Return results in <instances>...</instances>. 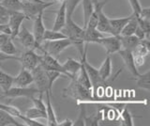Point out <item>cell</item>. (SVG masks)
Wrapping results in <instances>:
<instances>
[{"instance_id": "6da1fadb", "label": "cell", "mask_w": 150, "mask_h": 126, "mask_svg": "<svg viewBox=\"0 0 150 126\" xmlns=\"http://www.w3.org/2000/svg\"><path fill=\"white\" fill-rule=\"evenodd\" d=\"M61 32L66 35V37L71 41V45L76 46L78 49V52L81 56L83 53L84 50V28L79 26L77 24H75L72 20V17H67L66 25L64 27L60 30Z\"/></svg>"}, {"instance_id": "7a4b0ae2", "label": "cell", "mask_w": 150, "mask_h": 126, "mask_svg": "<svg viewBox=\"0 0 150 126\" xmlns=\"http://www.w3.org/2000/svg\"><path fill=\"white\" fill-rule=\"evenodd\" d=\"M63 96L65 98H72L74 100L78 101H94L95 98L93 96L92 90L83 87L82 84H80L76 78L73 77L70 79L69 85L64 88Z\"/></svg>"}, {"instance_id": "3957f363", "label": "cell", "mask_w": 150, "mask_h": 126, "mask_svg": "<svg viewBox=\"0 0 150 126\" xmlns=\"http://www.w3.org/2000/svg\"><path fill=\"white\" fill-rule=\"evenodd\" d=\"M87 45L88 43H86L84 45V50H83V53L81 55V61L83 64V67L86 69V71L87 73V75L89 77V80H90L91 83V86H92V92H93V96L95 98V100L97 99L96 98V92L97 90L100 87H101V85L104 84V81L101 80V78L98 72V69L93 67L92 65L87 61V58H86V55H87Z\"/></svg>"}, {"instance_id": "277c9868", "label": "cell", "mask_w": 150, "mask_h": 126, "mask_svg": "<svg viewBox=\"0 0 150 126\" xmlns=\"http://www.w3.org/2000/svg\"><path fill=\"white\" fill-rule=\"evenodd\" d=\"M31 73L33 76V83L36 84L40 96H43L46 90L52 91V90H50L49 88V81H48V77L46 75L45 70L41 67V65L40 63L32 70Z\"/></svg>"}, {"instance_id": "5b68a950", "label": "cell", "mask_w": 150, "mask_h": 126, "mask_svg": "<svg viewBox=\"0 0 150 126\" xmlns=\"http://www.w3.org/2000/svg\"><path fill=\"white\" fill-rule=\"evenodd\" d=\"M55 2H46L44 4L40 3H31L23 0L22 1V11L25 15L26 19L34 20L37 15L40 12H44L46 9L54 5Z\"/></svg>"}, {"instance_id": "8992f818", "label": "cell", "mask_w": 150, "mask_h": 126, "mask_svg": "<svg viewBox=\"0 0 150 126\" xmlns=\"http://www.w3.org/2000/svg\"><path fill=\"white\" fill-rule=\"evenodd\" d=\"M71 45V41H70L68 38L66 39H61V40H56V41H46V44L44 46H41L43 51L42 52H47L48 54L52 55L53 57L57 58L59 55L63 52L65 49Z\"/></svg>"}, {"instance_id": "52a82bcc", "label": "cell", "mask_w": 150, "mask_h": 126, "mask_svg": "<svg viewBox=\"0 0 150 126\" xmlns=\"http://www.w3.org/2000/svg\"><path fill=\"white\" fill-rule=\"evenodd\" d=\"M39 94V90L35 88H28V87H11L8 90L3 91V94L1 95V98H32L33 96H36Z\"/></svg>"}, {"instance_id": "ba28073f", "label": "cell", "mask_w": 150, "mask_h": 126, "mask_svg": "<svg viewBox=\"0 0 150 126\" xmlns=\"http://www.w3.org/2000/svg\"><path fill=\"white\" fill-rule=\"evenodd\" d=\"M33 24V36L35 38L36 43V49H40V51H43L42 49V43H43V35L45 32V26L43 23V12H40L37 15Z\"/></svg>"}, {"instance_id": "9c48e42d", "label": "cell", "mask_w": 150, "mask_h": 126, "mask_svg": "<svg viewBox=\"0 0 150 126\" xmlns=\"http://www.w3.org/2000/svg\"><path fill=\"white\" fill-rule=\"evenodd\" d=\"M40 64L41 65V67L44 70H52V71H57L61 73L65 77L66 73L64 72V70L62 68V64H60L58 62V60L56 58L53 57L52 55L48 54L47 52H43V54L40 55Z\"/></svg>"}, {"instance_id": "30bf717a", "label": "cell", "mask_w": 150, "mask_h": 126, "mask_svg": "<svg viewBox=\"0 0 150 126\" xmlns=\"http://www.w3.org/2000/svg\"><path fill=\"white\" fill-rule=\"evenodd\" d=\"M26 19L25 15L23 14V12L21 11H11V15H9L8 21L7 24L9 26L11 29V38L15 39V37L17 36L19 30H20L23 22Z\"/></svg>"}, {"instance_id": "8fae6325", "label": "cell", "mask_w": 150, "mask_h": 126, "mask_svg": "<svg viewBox=\"0 0 150 126\" xmlns=\"http://www.w3.org/2000/svg\"><path fill=\"white\" fill-rule=\"evenodd\" d=\"M98 44H100L105 49L106 54L111 56L112 54L117 53L121 49V43L118 36L112 35L110 37H104L100 38L98 41Z\"/></svg>"}, {"instance_id": "7c38bea8", "label": "cell", "mask_w": 150, "mask_h": 126, "mask_svg": "<svg viewBox=\"0 0 150 126\" xmlns=\"http://www.w3.org/2000/svg\"><path fill=\"white\" fill-rule=\"evenodd\" d=\"M25 50H35L36 49V43L35 38L33 36V33L28 30L26 27L21 26L17 36L15 37Z\"/></svg>"}, {"instance_id": "4fadbf2b", "label": "cell", "mask_w": 150, "mask_h": 126, "mask_svg": "<svg viewBox=\"0 0 150 126\" xmlns=\"http://www.w3.org/2000/svg\"><path fill=\"white\" fill-rule=\"evenodd\" d=\"M118 55L120 56V58L123 60V62L125 64L126 68L129 70V72L132 74L135 77L139 74V72L137 70V67L135 66L134 59H133V55L132 51L129 50H125V49H120L118 52Z\"/></svg>"}, {"instance_id": "5bb4252c", "label": "cell", "mask_w": 150, "mask_h": 126, "mask_svg": "<svg viewBox=\"0 0 150 126\" xmlns=\"http://www.w3.org/2000/svg\"><path fill=\"white\" fill-rule=\"evenodd\" d=\"M81 66H82L81 61L75 60L74 58H69L62 64V68L66 73V76L69 79L73 78L76 75L78 72L80 71V69H81Z\"/></svg>"}, {"instance_id": "9a60e30c", "label": "cell", "mask_w": 150, "mask_h": 126, "mask_svg": "<svg viewBox=\"0 0 150 126\" xmlns=\"http://www.w3.org/2000/svg\"><path fill=\"white\" fill-rule=\"evenodd\" d=\"M33 83V76L31 71L22 68L17 75L13 77V85L16 87H28Z\"/></svg>"}, {"instance_id": "2e32d148", "label": "cell", "mask_w": 150, "mask_h": 126, "mask_svg": "<svg viewBox=\"0 0 150 126\" xmlns=\"http://www.w3.org/2000/svg\"><path fill=\"white\" fill-rule=\"evenodd\" d=\"M51 90H46L45 91V95H46V116H47V123L46 125L49 126H57V119H56V115L55 112L54 110L53 105L51 103Z\"/></svg>"}, {"instance_id": "e0dca14e", "label": "cell", "mask_w": 150, "mask_h": 126, "mask_svg": "<svg viewBox=\"0 0 150 126\" xmlns=\"http://www.w3.org/2000/svg\"><path fill=\"white\" fill-rule=\"evenodd\" d=\"M66 21H67V11H66V1H64L61 3L58 11H56L53 30H61L66 25Z\"/></svg>"}, {"instance_id": "ac0fdd59", "label": "cell", "mask_w": 150, "mask_h": 126, "mask_svg": "<svg viewBox=\"0 0 150 126\" xmlns=\"http://www.w3.org/2000/svg\"><path fill=\"white\" fill-rule=\"evenodd\" d=\"M118 38L121 43V49H125V50L133 51L140 43V40L135 35H130V36L118 35Z\"/></svg>"}, {"instance_id": "d6986e66", "label": "cell", "mask_w": 150, "mask_h": 126, "mask_svg": "<svg viewBox=\"0 0 150 126\" xmlns=\"http://www.w3.org/2000/svg\"><path fill=\"white\" fill-rule=\"evenodd\" d=\"M96 28H97V30L101 32L102 34H106L107 33V34L112 35L109 18L105 15V13L103 11H100V15H98V19Z\"/></svg>"}, {"instance_id": "ffe728a7", "label": "cell", "mask_w": 150, "mask_h": 126, "mask_svg": "<svg viewBox=\"0 0 150 126\" xmlns=\"http://www.w3.org/2000/svg\"><path fill=\"white\" fill-rule=\"evenodd\" d=\"M98 72L102 81H106L112 74V59L109 55H107L106 58L103 60V62L98 69Z\"/></svg>"}, {"instance_id": "44dd1931", "label": "cell", "mask_w": 150, "mask_h": 126, "mask_svg": "<svg viewBox=\"0 0 150 126\" xmlns=\"http://www.w3.org/2000/svg\"><path fill=\"white\" fill-rule=\"evenodd\" d=\"M130 17H131V15L129 17H124V18H115V19H109L110 25L112 27V35L118 36L120 34V32L122 31V29H123V27L126 26V24L130 19Z\"/></svg>"}, {"instance_id": "7402d4cb", "label": "cell", "mask_w": 150, "mask_h": 126, "mask_svg": "<svg viewBox=\"0 0 150 126\" xmlns=\"http://www.w3.org/2000/svg\"><path fill=\"white\" fill-rule=\"evenodd\" d=\"M103 37V34L97 28H84L83 40L86 43H98V40Z\"/></svg>"}, {"instance_id": "603a6c76", "label": "cell", "mask_w": 150, "mask_h": 126, "mask_svg": "<svg viewBox=\"0 0 150 126\" xmlns=\"http://www.w3.org/2000/svg\"><path fill=\"white\" fill-rule=\"evenodd\" d=\"M137 26H138L137 16H136V14H134V13L132 12L130 19L126 24V26L123 27V29H122V31L120 32L119 35H121V36H130V35H133L135 30H136V28H137Z\"/></svg>"}, {"instance_id": "cb8c5ba5", "label": "cell", "mask_w": 150, "mask_h": 126, "mask_svg": "<svg viewBox=\"0 0 150 126\" xmlns=\"http://www.w3.org/2000/svg\"><path fill=\"white\" fill-rule=\"evenodd\" d=\"M21 126L22 124L19 123L15 120L14 116L9 114L8 112L0 109V126Z\"/></svg>"}, {"instance_id": "d4e9b609", "label": "cell", "mask_w": 150, "mask_h": 126, "mask_svg": "<svg viewBox=\"0 0 150 126\" xmlns=\"http://www.w3.org/2000/svg\"><path fill=\"white\" fill-rule=\"evenodd\" d=\"M135 80L137 82V86L140 88H143L149 91L150 90V71L144 73L143 74L139 73L137 76H135Z\"/></svg>"}, {"instance_id": "484cf974", "label": "cell", "mask_w": 150, "mask_h": 126, "mask_svg": "<svg viewBox=\"0 0 150 126\" xmlns=\"http://www.w3.org/2000/svg\"><path fill=\"white\" fill-rule=\"evenodd\" d=\"M0 53L8 55V56H15L18 54V50L16 49L15 45L13 43V39H11V37H9V38L5 41L1 47H0Z\"/></svg>"}, {"instance_id": "4316f807", "label": "cell", "mask_w": 150, "mask_h": 126, "mask_svg": "<svg viewBox=\"0 0 150 126\" xmlns=\"http://www.w3.org/2000/svg\"><path fill=\"white\" fill-rule=\"evenodd\" d=\"M12 86H13V76L3 72L0 69V88H2V90L6 91L8 88H11Z\"/></svg>"}, {"instance_id": "83f0119b", "label": "cell", "mask_w": 150, "mask_h": 126, "mask_svg": "<svg viewBox=\"0 0 150 126\" xmlns=\"http://www.w3.org/2000/svg\"><path fill=\"white\" fill-rule=\"evenodd\" d=\"M83 4V27L86 26L87 22L90 18L93 12V1L92 0H82Z\"/></svg>"}, {"instance_id": "f1b7e54d", "label": "cell", "mask_w": 150, "mask_h": 126, "mask_svg": "<svg viewBox=\"0 0 150 126\" xmlns=\"http://www.w3.org/2000/svg\"><path fill=\"white\" fill-rule=\"evenodd\" d=\"M66 35L61 32L60 30H48L45 29L43 35V41H56L61 39H66Z\"/></svg>"}, {"instance_id": "f546056e", "label": "cell", "mask_w": 150, "mask_h": 126, "mask_svg": "<svg viewBox=\"0 0 150 126\" xmlns=\"http://www.w3.org/2000/svg\"><path fill=\"white\" fill-rule=\"evenodd\" d=\"M0 4L11 11H22V0H2Z\"/></svg>"}, {"instance_id": "4dcf8cb0", "label": "cell", "mask_w": 150, "mask_h": 126, "mask_svg": "<svg viewBox=\"0 0 150 126\" xmlns=\"http://www.w3.org/2000/svg\"><path fill=\"white\" fill-rule=\"evenodd\" d=\"M25 117L32 120H38V119H46L47 116H46V112L40 110L36 108V107H32V108H29L25 110Z\"/></svg>"}, {"instance_id": "1f68e13d", "label": "cell", "mask_w": 150, "mask_h": 126, "mask_svg": "<svg viewBox=\"0 0 150 126\" xmlns=\"http://www.w3.org/2000/svg\"><path fill=\"white\" fill-rule=\"evenodd\" d=\"M46 75L48 77V81H49V88L50 90H52V87H53V84L57 80L59 77H65L61 73L57 71H52V70H45Z\"/></svg>"}, {"instance_id": "d6a6232c", "label": "cell", "mask_w": 150, "mask_h": 126, "mask_svg": "<svg viewBox=\"0 0 150 126\" xmlns=\"http://www.w3.org/2000/svg\"><path fill=\"white\" fill-rule=\"evenodd\" d=\"M82 0H66V11H67V17H72V14L77 8L79 3Z\"/></svg>"}, {"instance_id": "836d02e7", "label": "cell", "mask_w": 150, "mask_h": 126, "mask_svg": "<svg viewBox=\"0 0 150 126\" xmlns=\"http://www.w3.org/2000/svg\"><path fill=\"white\" fill-rule=\"evenodd\" d=\"M121 118H122V124L126 125V126H133V119L132 116L129 113V111L128 110L127 107L123 109V111L121 112Z\"/></svg>"}, {"instance_id": "e575fe53", "label": "cell", "mask_w": 150, "mask_h": 126, "mask_svg": "<svg viewBox=\"0 0 150 126\" xmlns=\"http://www.w3.org/2000/svg\"><path fill=\"white\" fill-rule=\"evenodd\" d=\"M101 114L100 113H97V114H92L90 117H86V120H84V123L86 125H90V126H98V122L101 120Z\"/></svg>"}, {"instance_id": "d590c367", "label": "cell", "mask_w": 150, "mask_h": 126, "mask_svg": "<svg viewBox=\"0 0 150 126\" xmlns=\"http://www.w3.org/2000/svg\"><path fill=\"white\" fill-rule=\"evenodd\" d=\"M86 110L84 105H81L80 106V112H79V116L78 119L73 122V125L76 126H84L86 123H84V120H86Z\"/></svg>"}, {"instance_id": "8d00e7d4", "label": "cell", "mask_w": 150, "mask_h": 126, "mask_svg": "<svg viewBox=\"0 0 150 126\" xmlns=\"http://www.w3.org/2000/svg\"><path fill=\"white\" fill-rule=\"evenodd\" d=\"M17 117H18L19 119H21L23 121V122H25L28 126H44L43 123L39 122V121L36 120H32V119L27 118V117H25V115L22 113V112H20V113L17 115Z\"/></svg>"}, {"instance_id": "74e56055", "label": "cell", "mask_w": 150, "mask_h": 126, "mask_svg": "<svg viewBox=\"0 0 150 126\" xmlns=\"http://www.w3.org/2000/svg\"><path fill=\"white\" fill-rule=\"evenodd\" d=\"M30 99L32 100V103H33V105H34V107H36V108L40 109V110L46 112V105L44 104L43 100H42V96L39 95V97H38V98L35 97V96H33L32 98H30Z\"/></svg>"}, {"instance_id": "f35d334b", "label": "cell", "mask_w": 150, "mask_h": 126, "mask_svg": "<svg viewBox=\"0 0 150 126\" xmlns=\"http://www.w3.org/2000/svg\"><path fill=\"white\" fill-rule=\"evenodd\" d=\"M11 11H8L7 8H5L0 4V21H1L3 24H7L8 21L9 15H11Z\"/></svg>"}, {"instance_id": "ab89813d", "label": "cell", "mask_w": 150, "mask_h": 126, "mask_svg": "<svg viewBox=\"0 0 150 126\" xmlns=\"http://www.w3.org/2000/svg\"><path fill=\"white\" fill-rule=\"evenodd\" d=\"M129 2L130 4V7L132 9L134 14L139 15L141 10H142V6H141L139 0H129Z\"/></svg>"}, {"instance_id": "60d3db41", "label": "cell", "mask_w": 150, "mask_h": 126, "mask_svg": "<svg viewBox=\"0 0 150 126\" xmlns=\"http://www.w3.org/2000/svg\"><path fill=\"white\" fill-rule=\"evenodd\" d=\"M137 16L140 18H143V19H150V8H142L139 15Z\"/></svg>"}, {"instance_id": "b9f144b4", "label": "cell", "mask_w": 150, "mask_h": 126, "mask_svg": "<svg viewBox=\"0 0 150 126\" xmlns=\"http://www.w3.org/2000/svg\"><path fill=\"white\" fill-rule=\"evenodd\" d=\"M133 35H135L136 37H137V38H138L140 41H142V40H144V39H146V38H145V34H144V30L139 26V25H138L137 28H136V30H135V32H134V34H133Z\"/></svg>"}, {"instance_id": "7bdbcfd3", "label": "cell", "mask_w": 150, "mask_h": 126, "mask_svg": "<svg viewBox=\"0 0 150 126\" xmlns=\"http://www.w3.org/2000/svg\"><path fill=\"white\" fill-rule=\"evenodd\" d=\"M58 126H72L73 125V121L69 119H66L62 121H60V122L57 123Z\"/></svg>"}, {"instance_id": "ee69618b", "label": "cell", "mask_w": 150, "mask_h": 126, "mask_svg": "<svg viewBox=\"0 0 150 126\" xmlns=\"http://www.w3.org/2000/svg\"><path fill=\"white\" fill-rule=\"evenodd\" d=\"M9 35H7V34H4V33H1L0 34V47L2 46V44L6 41L8 38H9Z\"/></svg>"}, {"instance_id": "f6af8a7d", "label": "cell", "mask_w": 150, "mask_h": 126, "mask_svg": "<svg viewBox=\"0 0 150 126\" xmlns=\"http://www.w3.org/2000/svg\"><path fill=\"white\" fill-rule=\"evenodd\" d=\"M25 1L31 2V3H40V4L46 3V1H44V0H25Z\"/></svg>"}, {"instance_id": "bcb514c9", "label": "cell", "mask_w": 150, "mask_h": 126, "mask_svg": "<svg viewBox=\"0 0 150 126\" xmlns=\"http://www.w3.org/2000/svg\"><path fill=\"white\" fill-rule=\"evenodd\" d=\"M54 1L56 3V2H59V3H62V2H64V1H66V0H54Z\"/></svg>"}, {"instance_id": "7dc6e473", "label": "cell", "mask_w": 150, "mask_h": 126, "mask_svg": "<svg viewBox=\"0 0 150 126\" xmlns=\"http://www.w3.org/2000/svg\"><path fill=\"white\" fill-rule=\"evenodd\" d=\"M0 24H3V23H2V22H1V21H0Z\"/></svg>"}, {"instance_id": "c3c4849f", "label": "cell", "mask_w": 150, "mask_h": 126, "mask_svg": "<svg viewBox=\"0 0 150 126\" xmlns=\"http://www.w3.org/2000/svg\"><path fill=\"white\" fill-rule=\"evenodd\" d=\"M2 2V0H0V3H1Z\"/></svg>"}]
</instances>
